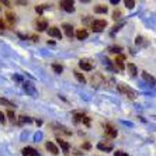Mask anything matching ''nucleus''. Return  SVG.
<instances>
[{"mask_svg": "<svg viewBox=\"0 0 156 156\" xmlns=\"http://www.w3.org/2000/svg\"><path fill=\"white\" fill-rule=\"evenodd\" d=\"M23 155L24 156H40V152L35 151L34 148H31V146H27V148L23 149Z\"/></svg>", "mask_w": 156, "mask_h": 156, "instance_id": "nucleus-10", "label": "nucleus"}, {"mask_svg": "<svg viewBox=\"0 0 156 156\" xmlns=\"http://www.w3.org/2000/svg\"><path fill=\"white\" fill-rule=\"evenodd\" d=\"M7 117H9V120H10L11 122H13V124H16V121H17V118H16L14 113H13L11 110H9V111H7Z\"/></svg>", "mask_w": 156, "mask_h": 156, "instance_id": "nucleus-27", "label": "nucleus"}, {"mask_svg": "<svg viewBox=\"0 0 156 156\" xmlns=\"http://www.w3.org/2000/svg\"><path fill=\"white\" fill-rule=\"evenodd\" d=\"M49 6H47V4H42V6H37L35 7V11L38 13V14H42V11L45 10V9H48Z\"/></svg>", "mask_w": 156, "mask_h": 156, "instance_id": "nucleus-28", "label": "nucleus"}, {"mask_svg": "<svg viewBox=\"0 0 156 156\" xmlns=\"http://www.w3.org/2000/svg\"><path fill=\"white\" fill-rule=\"evenodd\" d=\"M87 37H89V33H87V31H86L84 28L77 30V31H76V38H77V40L83 41V40H86Z\"/></svg>", "mask_w": 156, "mask_h": 156, "instance_id": "nucleus-14", "label": "nucleus"}, {"mask_svg": "<svg viewBox=\"0 0 156 156\" xmlns=\"http://www.w3.org/2000/svg\"><path fill=\"white\" fill-rule=\"evenodd\" d=\"M18 37H20L21 40H27V35H24V34H20V33H18Z\"/></svg>", "mask_w": 156, "mask_h": 156, "instance_id": "nucleus-38", "label": "nucleus"}, {"mask_svg": "<svg viewBox=\"0 0 156 156\" xmlns=\"http://www.w3.org/2000/svg\"><path fill=\"white\" fill-rule=\"evenodd\" d=\"M125 6H127L128 9H134L135 2H134V0H125Z\"/></svg>", "mask_w": 156, "mask_h": 156, "instance_id": "nucleus-31", "label": "nucleus"}, {"mask_svg": "<svg viewBox=\"0 0 156 156\" xmlns=\"http://www.w3.org/2000/svg\"><path fill=\"white\" fill-rule=\"evenodd\" d=\"M13 79H14L16 82H23V77L18 76V75H14V76H13Z\"/></svg>", "mask_w": 156, "mask_h": 156, "instance_id": "nucleus-36", "label": "nucleus"}, {"mask_svg": "<svg viewBox=\"0 0 156 156\" xmlns=\"http://www.w3.org/2000/svg\"><path fill=\"white\" fill-rule=\"evenodd\" d=\"M121 14H122V13H121V10H115L113 13V20H115V21H117V20H120Z\"/></svg>", "mask_w": 156, "mask_h": 156, "instance_id": "nucleus-30", "label": "nucleus"}, {"mask_svg": "<svg viewBox=\"0 0 156 156\" xmlns=\"http://www.w3.org/2000/svg\"><path fill=\"white\" fill-rule=\"evenodd\" d=\"M23 87H24V90L27 91V94L33 96V97H37V89H35V84L34 83H31V82H24Z\"/></svg>", "mask_w": 156, "mask_h": 156, "instance_id": "nucleus-3", "label": "nucleus"}, {"mask_svg": "<svg viewBox=\"0 0 156 156\" xmlns=\"http://www.w3.org/2000/svg\"><path fill=\"white\" fill-rule=\"evenodd\" d=\"M16 3H17V4H23V6H26L27 2H16Z\"/></svg>", "mask_w": 156, "mask_h": 156, "instance_id": "nucleus-40", "label": "nucleus"}, {"mask_svg": "<svg viewBox=\"0 0 156 156\" xmlns=\"http://www.w3.org/2000/svg\"><path fill=\"white\" fill-rule=\"evenodd\" d=\"M79 68L83 70H87V72H90V70H93V63H90L89 61H82L79 62Z\"/></svg>", "mask_w": 156, "mask_h": 156, "instance_id": "nucleus-11", "label": "nucleus"}, {"mask_svg": "<svg viewBox=\"0 0 156 156\" xmlns=\"http://www.w3.org/2000/svg\"><path fill=\"white\" fill-rule=\"evenodd\" d=\"M114 156H128L127 152H122V151H117L115 153H114Z\"/></svg>", "mask_w": 156, "mask_h": 156, "instance_id": "nucleus-33", "label": "nucleus"}, {"mask_svg": "<svg viewBox=\"0 0 156 156\" xmlns=\"http://www.w3.org/2000/svg\"><path fill=\"white\" fill-rule=\"evenodd\" d=\"M73 73H75V77H76V79L79 80L80 83H83V84L86 83V77L83 76V73H80L79 70H75V72H73Z\"/></svg>", "mask_w": 156, "mask_h": 156, "instance_id": "nucleus-20", "label": "nucleus"}, {"mask_svg": "<svg viewBox=\"0 0 156 156\" xmlns=\"http://www.w3.org/2000/svg\"><path fill=\"white\" fill-rule=\"evenodd\" d=\"M107 10H108V7L104 6V4H98V6L94 7V13H98V14H105Z\"/></svg>", "mask_w": 156, "mask_h": 156, "instance_id": "nucleus-18", "label": "nucleus"}, {"mask_svg": "<svg viewBox=\"0 0 156 156\" xmlns=\"http://www.w3.org/2000/svg\"><path fill=\"white\" fill-rule=\"evenodd\" d=\"M6 18H7V21L10 23V24H14V23L17 21V18H16V14H13V13H10V11H9L7 14H6Z\"/></svg>", "mask_w": 156, "mask_h": 156, "instance_id": "nucleus-23", "label": "nucleus"}, {"mask_svg": "<svg viewBox=\"0 0 156 156\" xmlns=\"http://www.w3.org/2000/svg\"><path fill=\"white\" fill-rule=\"evenodd\" d=\"M62 28H63V31H65L66 35L69 37V38H72V37H73V27L70 26V24H63V26H62Z\"/></svg>", "mask_w": 156, "mask_h": 156, "instance_id": "nucleus-16", "label": "nucleus"}, {"mask_svg": "<svg viewBox=\"0 0 156 156\" xmlns=\"http://www.w3.org/2000/svg\"><path fill=\"white\" fill-rule=\"evenodd\" d=\"M41 138H42V132H41V131H40V132H35V135H34V141L38 142Z\"/></svg>", "mask_w": 156, "mask_h": 156, "instance_id": "nucleus-32", "label": "nucleus"}, {"mask_svg": "<svg viewBox=\"0 0 156 156\" xmlns=\"http://www.w3.org/2000/svg\"><path fill=\"white\" fill-rule=\"evenodd\" d=\"M118 90L122 93V94H125L129 100H135L136 98V91L134 90V89H131L128 84H125V83H120L118 84Z\"/></svg>", "mask_w": 156, "mask_h": 156, "instance_id": "nucleus-1", "label": "nucleus"}, {"mask_svg": "<svg viewBox=\"0 0 156 156\" xmlns=\"http://www.w3.org/2000/svg\"><path fill=\"white\" fill-rule=\"evenodd\" d=\"M48 34L54 38H58V40H62V33L61 30L58 27H51V28H48Z\"/></svg>", "mask_w": 156, "mask_h": 156, "instance_id": "nucleus-8", "label": "nucleus"}, {"mask_svg": "<svg viewBox=\"0 0 156 156\" xmlns=\"http://www.w3.org/2000/svg\"><path fill=\"white\" fill-rule=\"evenodd\" d=\"M31 38H33V41H38V37H37V35H33Z\"/></svg>", "mask_w": 156, "mask_h": 156, "instance_id": "nucleus-41", "label": "nucleus"}, {"mask_svg": "<svg viewBox=\"0 0 156 156\" xmlns=\"http://www.w3.org/2000/svg\"><path fill=\"white\" fill-rule=\"evenodd\" d=\"M56 141H58L59 146H61V148H62V151H63V153H68V152H69V148H70V145H69V144H68V142H66V141H63V139H62V138H58V139H56Z\"/></svg>", "mask_w": 156, "mask_h": 156, "instance_id": "nucleus-13", "label": "nucleus"}, {"mask_svg": "<svg viewBox=\"0 0 156 156\" xmlns=\"http://www.w3.org/2000/svg\"><path fill=\"white\" fill-rule=\"evenodd\" d=\"M117 135H118V132H117V129L111 125V124H107L105 125V136H108V138H115Z\"/></svg>", "mask_w": 156, "mask_h": 156, "instance_id": "nucleus-6", "label": "nucleus"}, {"mask_svg": "<svg viewBox=\"0 0 156 156\" xmlns=\"http://www.w3.org/2000/svg\"><path fill=\"white\" fill-rule=\"evenodd\" d=\"M110 3L111 4H118V0H110Z\"/></svg>", "mask_w": 156, "mask_h": 156, "instance_id": "nucleus-39", "label": "nucleus"}, {"mask_svg": "<svg viewBox=\"0 0 156 156\" xmlns=\"http://www.w3.org/2000/svg\"><path fill=\"white\" fill-rule=\"evenodd\" d=\"M35 26H37V30H38V31H45V30L48 28V23L44 17H40L38 20H37Z\"/></svg>", "mask_w": 156, "mask_h": 156, "instance_id": "nucleus-7", "label": "nucleus"}, {"mask_svg": "<svg viewBox=\"0 0 156 156\" xmlns=\"http://www.w3.org/2000/svg\"><path fill=\"white\" fill-rule=\"evenodd\" d=\"M6 28V24H4V20L3 18H0V31H3Z\"/></svg>", "mask_w": 156, "mask_h": 156, "instance_id": "nucleus-34", "label": "nucleus"}, {"mask_svg": "<svg viewBox=\"0 0 156 156\" xmlns=\"http://www.w3.org/2000/svg\"><path fill=\"white\" fill-rule=\"evenodd\" d=\"M136 45H139V47H148L149 45V41H146L144 37H136Z\"/></svg>", "mask_w": 156, "mask_h": 156, "instance_id": "nucleus-19", "label": "nucleus"}, {"mask_svg": "<svg viewBox=\"0 0 156 156\" xmlns=\"http://www.w3.org/2000/svg\"><path fill=\"white\" fill-rule=\"evenodd\" d=\"M128 73L131 75V77H135L136 76V73H138V69H136V66L134 65V63H128Z\"/></svg>", "mask_w": 156, "mask_h": 156, "instance_id": "nucleus-17", "label": "nucleus"}, {"mask_svg": "<svg viewBox=\"0 0 156 156\" xmlns=\"http://www.w3.org/2000/svg\"><path fill=\"white\" fill-rule=\"evenodd\" d=\"M45 146H47V149L52 153V155H58V153H59V149L56 148V145H55V144H52V142H47V145H45Z\"/></svg>", "mask_w": 156, "mask_h": 156, "instance_id": "nucleus-15", "label": "nucleus"}, {"mask_svg": "<svg viewBox=\"0 0 156 156\" xmlns=\"http://www.w3.org/2000/svg\"><path fill=\"white\" fill-rule=\"evenodd\" d=\"M124 59H125V56L124 55H117V58H115V61H114V63H115V68H118V70H124L125 69V66H124Z\"/></svg>", "mask_w": 156, "mask_h": 156, "instance_id": "nucleus-9", "label": "nucleus"}, {"mask_svg": "<svg viewBox=\"0 0 156 156\" xmlns=\"http://www.w3.org/2000/svg\"><path fill=\"white\" fill-rule=\"evenodd\" d=\"M86 115V114H83V113H75V122H82V120H83V117Z\"/></svg>", "mask_w": 156, "mask_h": 156, "instance_id": "nucleus-26", "label": "nucleus"}, {"mask_svg": "<svg viewBox=\"0 0 156 156\" xmlns=\"http://www.w3.org/2000/svg\"><path fill=\"white\" fill-rule=\"evenodd\" d=\"M31 118H28V117H24V115H21V117H18V120L16 121V122L18 124V125H23V124H26V122H31Z\"/></svg>", "mask_w": 156, "mask_h": 156, "instance_id": "nucleus-21", "label": "nucleus"}, {"mask_svg": "<svg viewBox=\"0 0 156 156\" xmlns=\"http://www.w3.org/2000/svg\"><path fill=\"white\" fill-rule=\"evenodd\" d=\"M103 62H104V65L107 66V69H108V70H115V68H114V65H113V62L110 61L108 58H103Z\"/></svg>", "mask_w": 156, "mask_h": 156, "instance_id": "nucleus-22", "label": "nucleus"}, {"mask_svg": "<svg viewBox=\"0 0 156 156\" xmlns=\"http://www.w3.org/2000/svg\"><path fill=\"white\" fill-rule=\"evenodd\" d=\"M83 148H84V149H90V148H91V145L89 144V142H86V144L83 145Z\"/></svg>", "mask_w": 156, "mask_h": 156, "instance_id": "nucleus-37", "label": "nucleus"}, {"mask_svg": "<svg viewBox=\"0 0 156 156\" xmlns=\"http://www.w3.org/2000/svg\"><path fill=\"white\" fill-rule=\"evenodd\" d=\"M0 104H3V105H7V107H16L14 104L11 101H9V100H6V98H0Z\"/></svg>", "mask_w": 156, "mask_h": 156, "instance_id": "nucleus-29", "label": "nucleus"}, {"mask_svg": "<svg viewBox=\"0 0 156 156\" xmlns=\"http://www.w3.org/2000/svg\"><path fill=\"white\" fill-rule=\"evenodd\" d=\"M52 69L55 73H62L63 72V66L59 65V63H52Z\"/></svg>", "mask_w": 156, "mask_h": 156, "instance_id": "nucleus-25", "label": "nucleus"}, {"mask_svg": "<svg viewBox=\"0 0 156 156\" xmlns=\"http://www.w3.org/2000/svg\"><path fill=\"white\" fill-rule=\"evenodd\" d=\"M59 6L65 11H68V13H73L75 11V6H73L72 0H62L61 3H59Z\"/></svg>", "mask_w": 156, "mask_h": 156, "instance_id": "nucleus-5", "label": "nucleus"}, {"mask_svg": "<svg viewBox=\"0 0 156 156\" xmlns=\"http://www.w3.org/2000/svg\"><path fill=\"white\" fill-rule=\"evenodd\" d=\"M0 122H2V124L6 122V117H4V114L2 113V111H0Z\"/></svg>", "mask_w": 156, "mask_h": 156, "instance_id": "nucleus-35", "label": "nucleus"}, {"mask_svg": "<svg viewBox=\"0 0 156 156\" xmlns=\"http://www.w3.org/2000/svg\"><path fill=\"white\" fill-rule=\"evenodd\" d=\"M108 51H110V52H113V54L120 55V54H121V51H122V48H121V47H117V45H113V47H110V48H108Z\"/></svg>", "mask_w": 156, "mask_h": 156, "instance_id": "nucleus-24", "label": "nucleus"}, {"mask_svg": "<svg viewBox=\"0 0 156 156\" xmlns=\"http://www.w3.org/2000/svg\"><path fill=\"white\" fill-rule=\"evenodd\" d=\"M142 77H144V80H145L148 84H151V86H155V77L151 76L148 72H145V70H144V72H142Z\"/></svg>", "mask_w": 156, "mask_h": 156, "instance_id": "nucleus-12", "label": "nucleus"}, {"mask_svg": "<svg viewBox=\"0 0 156 156\" xmlns=\"http://www.w3.org/2000/svg\"><path fill=\"white\" fill-rule=\"evenodd\" d=\"M97 148L100 149V151H103V152H111L114 148L113 142H108V141H101L97 144Z\"/></svg>", "mask_w": 156, "mask_h": 156, "instance_id": "nucleus-4", "label": "nucleus"}, {"mask_svg": "<svg viewBox=\"0 0 156 156\" xmlns=\"http://www.w3.org/2000/svg\"><path fill=\"white\" fill-rule=\"evenodd\" d=\"M105 27H107V21H105V20H94V21L91 23V28H93V31H96V33L103 31Z\"/></svg>", "mask_w": 156, "mask_h": 156, "instance_id": "nucleus-2", "label": "nucleus"}]
</instances>
